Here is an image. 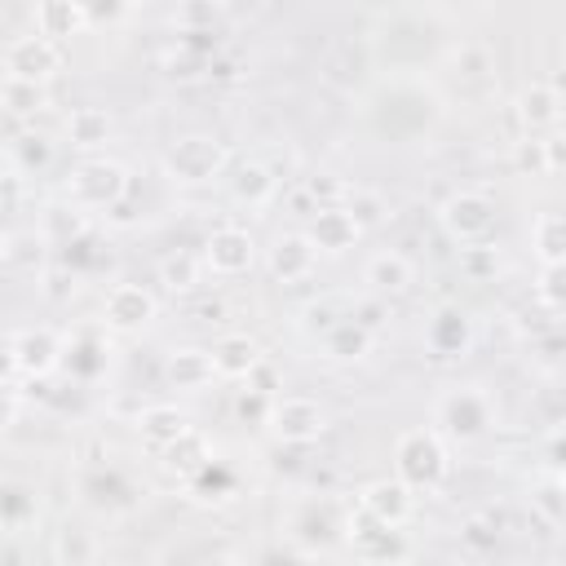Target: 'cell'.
<instances>
[{"label":"cell","instance_id":"484cf974","mask_svg":"<svg viewBox=\"0 0 566 566\" xmlns=\"http://www.w3.org/2000/svg\"><path fill=\"white\" fill-rule=\"evenodd\" d=\"M226 18V0H177L172 22L181 31H212Z\"/></svg>","mask_w":566,"mask_h":566},{"label":"cell","instance_id":"60d3db41","mask_svg":"<svg viewBox=\"0 0 566 566\" xmlns=\"http://www.w3.org/2000/svg\"><path fill=\"white\" fill-rule=\"evenodd\" d=\"M336 323H340V318L332 314V305H327V301H318V305H310V310H305V327H310V332H327V327H336Z\"/></svg>","mask_w":566,"mask_h":566},{"label":"cell","instance_id":"7c38bea8","mask_svg":"<svg viewBox=\"0 0 566 566\" xmlns=\"http://www.w3.org/2000/svg\"><path fill=\"white\" fill-rule=\"evenodd\" d=\"M363 509L376 517V522H385V526H402L407 517H411V509H416V500H411V486L402 482V478H380V482H371L367 486V495H363Z\"/></svg>","mask_w":566,"mask_h":566},{"label":"cell","instance_id":"8992f818","mask_svg":"<svg viewBox=\"0 0 566 566\" xmlns=\"http://www.w3.org/2000/svg\"><path fill=\"white\" fill-rule=\"evenodd\" d=\"M4 66H9L13 80L44 84V80H53V75L62 71V49H57V40H49V35L35 31V35H22V40L9 44Z\"/></svg>","mask_w":566,"mask_h":566},{"label":"cell","instance_id":"6da1fadb","mask_svg":"<svg viewBox=\"0 0 566 566\" xmlns=\"http://www.w3.org/2000/svg\"><path fill=\"white\" fill-rule=\"evenodd\" d=\"M394 460H398V478H402L407 486H424V491H433V486L447 478V447H442L438 433H429V429H411V433H402Z\"/></svg>","mask_w":566,"mask_h":566},{"label":"cell","instance_id":"ee69618b","mask_svg":"<svg viewBox=\"0 0 566 566\" xmlns=\"http://www.w3.org/2000/svg\"><path fill=\"white\" fill-rule=\"evenodd\" d=\"M75 287V274H66V270H53L49 274V296H66Z\"/></svg>","mask_w":566,"mask_h":566},{"label":"cell","instance_id":"ba28073f","mask_svg":"<svg viewBox=\"0 0 566 566\" xmlns=\"http://www.w3.org/2000/svg\"><path fill=\"white\" fill-rule=\"evenodd\" d=\"M252 256H256V243L239 226H221L203 243V261L212 274H243V270H252Z\"/></svg>","mask_w":566,"mask_h":566},{"label":"cell","instance_id":"7bdbcfd3","mask_svg":"<svg viewBox=\"0 0 566 566\" xmlns=\"http://www.w3.org/2000/svg\"><path fill=\"white\" fill-rule=\"evenodd\" d=\"M80 4H84L88 22H93V18H115V13H124V0H80Z\"/></svg>","mask_w":566,"mask_h":566},{"label":"cell","instance_id":"5b68a950","mask_svg":"<svg viewBox=\"0 0 566 566\" xmlns=\"http://www.w3.org/2000/svg\"><path fill=\"white\" fill-rule=\"evenodd\" d=\"M265 420H270V429H274L283 442H296V447L318 442V433L327 429V411H323L314 398H301V394L279 398V402L265 411Z\"/></svg>","mask_w":566,"mask_h":566},{"label":"cell","instance_id":"e0dca14e","mask_svg":"<svg viewBox=\"0 0 566 566\" xmlns=\"http://www.w3.org/2000/svg\"><path fill=\"white\" fill-rule=\"evenodd\" d=\"M429 349L433 354H464L469 349V340H473V327H469V314L464 310H438L433 314V323H429Z\"/></svg>","mask_w":566,"mask_h":566},{"label":"cell","instance_id":"4dcf8cb0","mask_svg":"<svg viewBox=\"0 0 566 566\" xmlns=\"http://www.w3.org/2000/svg\"><path fill=\"white\" fill-rule=\"evenodd\" d=\"M345 212L358 221V230L363 226H380L385 221V199L376 195V190H345Z\"/></svg>","mask_w":566,"mask_h":566},{"label":"cell","instance_id":"836d02e7","mask_svg":"<svg viewBox=\"0 0 566 566\" xmlns=\"http://www.w3.org/2000/svg\"><path fill=\"white\" fill-rule=\"evenodd\" d=\"M517 168L522 172H531V177H553V168H548V150H544V142H517Z\"/></svg>","mask_w":566,"mask_h":566},{"label":"cell","instance_id":"c3c4849f","mask_svg":"<svg viewBox=\"0 0 566 566\" xmlns=\"http://www.w3.org/2000/svg\"><path fill=\"white\" fill-rule=\"evenodd\" d=\"M4 256H9V234L0 230V261H4Z\"/></svg>","mask_w":566,"mask_h":566},{"label":"cell","instance_id":"44dd1931","mask_svg":"<svg viewBox=\"0 0 566 566\" xmlns=\"http://www.w3.org/2000/svg\"><path fill=\"white\" fill-rule=\"evenodd\" d=\"M274 186H279V177H274L265 164H256V159L239 164V168H234V177H230V190H234V199H243V203H252V208L270 203Z\"/></svg>","mask_w":566,"mask_h":566},{"label":"cell","instance_id":"7dc6e473","mask_svg":"<svg viewBox=\"0 0 566 566\" xmlns=\"http://www.w3.org/2000/svg\"><path fill=\"white\" fill-rule=\"evenodd\" d=\"M256 394H261V389H256ZM256 394H252V398H248V394L239 398V416H256V411H261V398H256Z\"/></svg>","mask_w":566,"mask_h":566},{"label":"cell","instance_id":"83f0119b","mask_svg":"<svg viewBox=\"0 0 566 566\" xmlns=\"http://www.w3.org/2000/svg\"><path fill=\"white\" fill-rule=\"evenodd\" d=\"M13 159H18V168L40 172V168H49V159H53V142H49L44 133H22V137L13 142Z\"/></svg>","mask_w":566,"mask_h":566},{"label":"cell","instance_id":"8d00e7d4","mask_svg":"<svg viewBox=\"0 0 566 566\" xmlns=\"http://www.w3.org/2000/svg\"><path fill=\"white\" fill-rule=\"evenodd\" d=\"M164 66H168V75H172V80H190V75H195L199 66H208V62H203L199 53L181 49V53H168V62H164Z\"/></svg>","mask_w":566,"mask_h":566},{"label":"cell","instance_id":"ab89813d","mask_svg":"<svg viewBox=\"0 0 566 566\" xmlns=\"http://www.w3.org/2000/svg\"><path fill=\"white\" fill-rule=\"evenodd\" d=\"M491 526H495V517H469L464 522V539L478 544V548H486V544H495V531Z\"/></svg>","mask_w":566,"mask_h":566},{"label":"cell","instance_id":"f6af8a7d","mask_svg":"<svg viewBox=\"0 0 566 566\" xmlns=\"http://www.w3.org/2000/svg\"><path fill=\"white\" fill-rule=\"evenodd\" d=\"M544 150H548V168L557 172L566 164V150H562V137H544Z\"/></svg>","mask_w":566,"mask_h":566},{"label":"cell","instance_id":"277c9868","mask_svg":"<svg viewBox=\"0 0 566 566\" xmlns=\"http://www.w3.org/2000/svg\"><path fill=\"white\" fill-rule=\"evenodd\" d=\"M438 221H442V230H447L451 239L478 243V239H486V234L495 230V203H491L482 190H460V195H451V199L438 208Z\"/></svg>","mask_w":566,"mask_h":566},{"label":"cell","instance_id":"ac0fdd59","mask_svg":"<svg viewBox=\"0 0 566 566\" xmlns=\"http://www.w3.org/2000/svg\"><path fill=\"white\" fill-rule=\"evenodd\" d=\"M261 363V345L252 340V336H221L217 340V349H212V367H217V376H234V380H243V376H252V367Z\"/></svg>","mask_w":566,"mask_h":566},{"label":"cell","instance_id":"bcb514c9","mask_svg":"<svg viewBox=\"0 0 566 566\" xmlns=\"http://www.w3.org/2000/svg\"><path fill=\"white\" fill-rule=\"evenodd\" d=\"M13 416H18V398L0 385V424H13Z\"/></svg>","mask_w":566,"mask_h":566},{"label":"cell","instance_id":"9a60e30c","mask_svg":"<svg viewBox=\"0 0 566 566\" xmlns=\"http://www.w3.org/2000/svg\"><path fill=\"white\" fill-rule=\"evenodd\" d=\"M212 376H217L212 349L186 345V349H172L168 354V380H172V389H203V385H212Z\"/></svg>","mask_w":566,"mask_h":566},{"label":"cell","instance_id":"603a6c76","mask_svg":"<svg viewBox=\"0 0 566 566\" xmlns=\"http://www.w3.org/2000/svg\"><path fill=\"white\" fill-rule=\"evenodd\" d=\"M323 340H327L332 358H363L367 345H371V327H363L358 318H340L336 327L323 332Z\"/></svg>","mask_w":566,"mask_h":566},{"label":"cell","instance_id":"1f68e13d","mask_svg":"<svg viewBox=\"0 0 566 566\" xmlns=\"http://www.w3.org/2000/svg\"><path fill=\"white\" fill-rule=\"evenodd\" d=\"M159 279H164L172 292H190V287L199 283V261H195L190 252H172V256H164Z\"/></svg>","mask_w":566,"mask_h":566},{"label":"cell","instance_id":"e575fe53","mask_svg":"<svg viewBox=\"0 0 566 566\" xmlns=\"http://www.w3.org/2000/svg\"><path fill=\"white\" fill-rule=\"evenodd\" d=\"M62 562H88V557H97V544L84 535V531H62V539H57V548H53Z\"/></svg>","mask_w":566,"mask_h":566},{"label":"cell","instance_id":"5bb4252c","mask_svg":"<svg viewBox=\"0 0 566 566\" xmlns=\"http://www.w3.org/2000/svg\"><path fill=\"white\" fill-rule=\"evenodd\" d=\"M517 119H522L526 133L557 128V119H562V93H557V84H531L517 97Z\"/></svg>","mask_w":566,"mask_h":566},{"label":"cell","instance_id":"9c48e42d","mask_svg":"<svg viewBox=\"0 0 566 566\" xmlns=\"http://www.w3.org/2000/svg\"><path fill=\"white\" fill-rule=\"evenodd\" d=\"M314 261H318V248L310 243V234H283L270 248V274L279 283H305L314 274Z\"/></svg>","mask_w":566,"mask_h":566},{"label":"cell","instance_id":"2e32d148","mask_svg":"<svg viewBox=\"0 0 566 566\" xmlns=\"http://www.w3.org/2000/svg\"><path fill=\"white\" fill-rule=\"evenodd\" d=\"M367 283L380 292V296H402L411 283H416V270L402 252H376L367 261Z\"/></svg>","mask_w":566,"mask_h":566},{"label":"cell","instance_id":"4fadbf2b","mask_svg":"<svg viewBox=\"0 0 566 566\" xmlns=\"http://www.w3.org/2000/svg\"><path fill=\"white\" fill-rule=\"evenodd\" d=\"M9 354H13V363H18L27 376H49V371L57 367V358H62V340H57L49 327H35V332H22Z\"/></svg>","mask_w":566,"mask_h":566},{"label":"cell","instance_id":"d6a6232c","mask_svg":"<svg viewBox=\"0 0 566 566\" xmlns=\"http://www.w3.org/2000/svg\"><path fill=\"white\" fill-rule=\"evenodd\" d=\"M455 75H460V80H486V75H491V53L478 49V44H464V49L455 53Z\"/></svg>","mask_w":566,"mask_h":566},{"label":"cell","instance_id":"d4e9b609","mask_svg":"<svg viewBox=\"0 0 566 566\" xmlns=\"http://www.w3.org/2000/svg\"><path fill=\"white\" fill-rule=\"evenodd\" d=\"M535 252L544 265H557L566 256V217L562 212H539L535 221Z\"/></svg>","mask_w":566,"mask_h":566},{"label":"cell","instance_id":"52a82bcc","mask_svg":"<svg viewBox=\"0 0 566 566\" xmlns=\"http://www.w3.org/2000/svg\"><path fill=\"white\" fill-rule=\"evenodd\" d=\"M438 424H442L451 438H478V433L491 424V402H486L478 389H451V394L438 402Z\"/></svg>","mask_w":566,"mask_h":566},{"label":"cell","instance_id":"4316f807","mask_svg":"<svg viewBox=\"0 0 566 566\" xmlns=\"http://www.w3.org/2000/svg\"><path fill=\"white\" fill-rule=\"evenodd\" d=\"M0 102L13 111V115H31V111H40L44 106V88L40 84H31V80H4L0 84Z\"/></svg>","mask_w":566,"mask_h":566},{"label":"cell","instance_id":"cb8c5ba5","mask_svg":"<svg viewBox=\"0 0 566 566\" xmlns=\"http://www.w3.org/2000/svg\"><path fill=\"white\" fill-rule=\"evenodd\" d=\"M190 424H186V416L177 411V407H150V411H142V438L146 442H155L159 451L172 442V438H181Z\"/></svg>","mask_w":566,"mask_h":566},{"label":"cell","instance_id":"3957f363","mask_svg":"<svg viewBox=\"0 0 566 566\" xmlns=\"http://www.w3.org/2000/svg\"><path fill=\"white\" fill-rule=\"evenodd\" d=\"M164 164H168V172L177 181H208V177H217L226 168V146L217 137H208V133H186V137H177L168 146Z\"/></svg>","mask_w":566,"mask_h":566},{"label":"cell","instance_id":"ffe728a7","mask_svg":"<svg viewBox=\"0 0 566 566\" xmlns=\"http://www.w3.org/2000/svg\"><path fill=\"white\" fill-rule=\"evenodd\" d=\"M80 27H88V13L80 0H40L35 9V31L49 35V40H62V35H75Z\"/></svg>","mask_w":566,"mask_h":566},{"label":"cell","instance_id":"7402d4cb","mask_svg":"<svg viewBox=\"0 0 566 566\" xmlns=\"http://www.w3.org/2000/svg\"><path fill=\"white\" fill-rule=\"evenodd\" d=\"M66 137L75 146H102L111 137V115L102 106H80L66 115Z\"/></svg>","mask_w":566,"mask_h":566},{"label":"cell","instance_id":"8fae6325","mask_svg":"<svg viewBox=\"0 0 566 566\" xmlns=\"http://www.w3.org/2000/svg\"><path fill=\"white\" fill-rule=\"evenodd\" d=\"M358 234H363L358 221H354L340 203L314 208V221H310V243H314V248H323V252H345V248H354Z\"/></svg>","mask_w":566,"mask_h":566},{"label":"cell","instance_id":"b9f144b4","mask_svg":"<svg viewBox=\"0 0 566 566\" xmlns=\"http://www.w3.org/2000/svg\"><path fill=\"white\" fill-rule=\"evenodd\" d=\"M310 195H314L318 208H323V203H336V195H345V186H340V181H327V177H314V181H310Z\"/></svg>","mask_w":566,"mask_h":566},{"label":"cell","instance_id":"30bf717a","mask_svg":"<svg viewBox=\"0 0 566 566\" xmlns=\"http://www.w3.org/2000/svg\"><path fill=\"white\" fill-rule=\"evenodd\" d=\"M150 318H155V296H150L146 287H137V283L111 287V296H106V323H111V327L137 332V327H146Z\"/></svg>","mask_w":566,"mask_h":566},{"label":"cell","instance_id":"f35d334b","mask_svg":"<svg viewBox=\"0 0 566 566\" xmlns=\"http://www.w3.org/2000/svg\"><path fill=\"white\" fill-rule=\"evenodd\" d=\"M71 367H75L80 376H97V371H102V349H97L93 340H84V345L71 354Z\"/></svg>","mask_w":566,"mask_h":566},{"label":"cell","instance_id":"f1b7e54d","mask_svg":"<svg viewBox=\"0 0 566 566\" xmlns=\"http://www.w3.org/2000/svg\"><path fill=\"white\" fill-rule=\"evenodd\" d=\"M164 455H168V464L172 469H186V473H195L203 460H208V447H203V438L199 433H181V438H172L168 447H164Z\"/></svg>","mask_w":566,"mask_h":566},{"label":"cell","instance_id":"681fc988","mask_svg":"<svg viewBox=\"0 0 566 566\" xmlns=\"http://www.w3.org/2000/svg\"><path fill=\"white\" fill-rule=\"evenodd\" d=\"M0 212H4V203H0Z\"/></svg>","mask_w":566,"mask_h":566},{"label":"cell","instance_id":"f546056e","mask_svg":"<svg viewBox=\"0 0 566 566\" xmlns=\"http://www.w3.org/2000/svg\"><path fill=\"white\" fill-rule=\"evenodd\" d=\"M531 509H535L548 526H562V522H566V486H562V478H548V482L531 495Z\"/></svg>","mask_w":566,"mask_h":566},{"label":"cell","instance_id":"d6986e66","mask_svg":"<svg viewBox=\"0 0 566 566\" xmlns=\"http://www.w3.org/2000/svg\"><path fill=\"white\" fill-rule=\"evenodd\" d=\"M35 513H40L35 491L18 478H0V531H22L35 522Z\"/></svg>","mask_w":566,"mask_h":566},{"label":"cell","instance_id":"7a4b0ae2","mask_svg":"<svg viewBox=\"0 0 566 566\" xmlns=\"http://www.w3.org/2000/svg\"><path fill=\"white\" fill-rule=\"evenodd\" d=\"M66 190L80 208H115L128 195V172L115 159H84L71 168Z\"/></svg>","mask_w":566,"mask_h":566},{"label":"cell","instance_id":"d590c367","mask_svg":"<svg viewBox=\"0 0 566 566\" xmlns=\"http://www.w3.org/2000/svg\"><path fill=\"white\" fill-rule=\"evenodd\" d=\"M49 230L62 239V243H71V239H80L84 234V217L80 212H71V208H49Z\"/></svg>","mask_w":566,"mask_h":566},{"label":"cell","instance_id":"74e56055","mask_svg":"<svg viewBox=\"0 0 566 566\" xmlns=\"http://www.w3.org/2000/svg\"><path fill=\"white\" fill-rule=\"evenodd\" d=\"M539 296H544L548 310L562 305V261H557V265H544V274H539Z\"/></svg>","mask_w":566,"mask_h":566}]
</instances>
